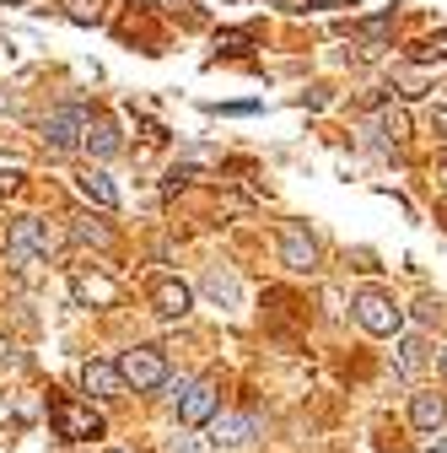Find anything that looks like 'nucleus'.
I'll use <instances>...</instances> for the list:
<instances>
[{"label": "nucleus", "mask_w": 447, "mask_h": 453, "mask_svg": "<svg viewBox=\"0 0 447 453\" xmlns=\"http://www.w3.org/2000/svg\"><path fill=\"white\" fill-rule=\"evenodd\" d=\"M17 179H22V167H0V195H11Z\"/></svg>", "instance_id": "b1692460"}, {"label": "nucleus", "mask_w": 447, "mask_h": 453, "mask_svg": "<svg viewBox=\"0 0 447 453\" xmlns=\"http://www.w3.org/2000/svg\"><path fill=\"white\" fill-rule=\"evenodd\" d=\"M0 108H6V92H0Z\"/></svg>", "instance_id": "cd10ccee"}, {"label": "nucleus", "mask_w": 447, "mask_h": 453, "mask_svg": "<svg viewBox=\"0 0 447 453\" xmlns=\"http://www.w3.org/2000/svg\"><path fill=\"white\" fill-rule=\"evenodd\" d=\"M281 265L297 270V275H313L318 270V243H313V233H307L302 221H292L286 233H281Z\"/></svg>", "instance_id": "0eeeda50"}, {"label": "nucleus", "mask_w": 447, "mask_h": 453, "mask_svg": "<svg viewBox=\"0 0 447 453\" xmlns=\"http://www.w3.org/2000/svg\"><path fill=\"white\" fill-rule=\"evenodd\" d=\"M351 308H356V319H361L367 334H399L405 329V308L388 297V292H361Z\"/></svg>", "instance_id": "7ed1b4c3"}, {"label": "nucleus", "mask_w": 447, "mask_h": 453, "mask_svg": "<svg viewBox=\"0 0 447 453\" xmlns=\"http://www.w3.org/2000/svg\"><path fill=\"white\" fill-rule=\"evenodd\" d=\"M76 189H81V200L97 205V211H114V205H119V189H114V179H108V173H81Z\"/></svg>", "instance_id": "2eb2a0df"}, {"label": "nucleus", "mask_w": 447, "mask_h": 453, "mask_svg": "<svg viewBox=\"0 0 447 453\" xmlns=\"http://www.w3.org/2000/svg\"><path fill=\"white\" fill-rule=\"evenodd\" d=\"M420 60H447V33H436V38L420 43Z\"/></svg>", "instance_id": "412c9836"}, {"label": "nucleus", "mask_w": 447, "mask_h": 453, "mask_svg": "<svg viewBox=\"0 0 447 453\" xmlns=\"http://www.w3.org/2000/svg\"><path fill=\"white\" fill-rule=\"evenodd\" d=\"M81 130H87V108L65 103V108H54L43 119V146L49 151H71V146H81Z\"/></svg>", "instance_id": "39448f33"}, {"label": "nucleus", "mask_w": 447, "mask_h": 453, "mask_svg": "<svg viewBox=\"0 0 447 453\" xmlns=\"http://www.w3.org/2000/svg\"><path fill=\"white\" fill-rule=\"evenodd\" d=\"M431 125H436V135H447V108H436V119H431Z\"/></svg>", "instance_id": "393cba45"}, {"label": "nucleus", "mask_w": 447, "mask_h": 453, "mask_svg": "<svg viewBox=\"0 0 447 453\" xmlns=\"http://www.w3.org/2000/svg\"><path fill=\"white\" fill-rule=\"evenodd\" d=\"M71 292H76V303H97V308H114L119 303V287L108 275H76Z\"/></svg>", "instance_id": "f8f14e48"}, {"label": "nucleus", "mask_w": 447, "mask_h": 453, "mask_svg": "<svg viewBox=\"0 0 447 453\" xmlns=\"http://www.w3.org/2000/svg\"><path fill=\"white\" fill-rule=\"evenodd\" d=\"M6 6H27V0H6Z\"/></svg>", "instance_id": "bb28decb"}, {"label": "nucleus", "mask_w": 447, "mask_h": 453, "mask_svg": "<svg viewBox=\"0 0 447 453\" xmlns=\"http://www.w3.org/2000/svg\"><path fill=\"white\" fill-rule=\"evenodd\" d=\"M81 146H87L92 157H114V151H119V125H114V119H87Z\"/></svg>", "instance_id": "4468645a"}, {"label": "nucleus", "mask_w": 447, "mask_h": 453, "mask_svg": "<svg viewBox=\"0 0 447 453\" xmlns=\"http://www.w3.org/2000/svg\"><path fill=\"white\" fill-rule=\"evenodd\" d=\"M394 92L410 97V103L426 97V92H431V71H426V65H405V71H394Z\"/></svg>", "instance_id": "f3484780"}, {"label": "nucleus", "mask_w": 447, "mask_h": 453, "mask_svg": "<svg viewBox=\"0 0 447 453\" xmlns=\"http://www.w3.org/2000/svg\"><path fill=\"white\" fill-rule=\"evenodd\" d=\"M216 43H221V49H227V54H243V49L254 43V33H221Z\"/></svg>", "instance_id": "4be33fe9"}, {"label": "nucleus", "mask_w": 447, "mask_h": 453, "mask_svg": "<svg viewBox=\"0 0 447 453\" xmlns=\"http://www.w3.org/2000/svg\"><path fill=\"white\" fill-rule=\"evenodd\" d=\"M49 421H54V432H60L65 442H87V437L102 432V416L92 405H81V400H54L49 405Z\"/></svg>", "instance_id": "20e7f679"}, {"label": "nucleus", "mask_w": 447, "mask_h": 453, "mask_svg": "<svg viewBox=\"0 0 447 453\" xmlns=\"http://www.w3.org/2000/svg\"><path fill=\"white\" fill-rule=\"evenodd\" d=\"M383 135H388V146H399V141L410 135V119H405V108H383Z\"/></svg>", "instance_id": "a211bd4d"}, {"label": "nucleus", "mask_w": 447, "mask_h": 453, "mask_svg": "<svg viewBox=\"0 0 447 453\" xmlns=\"http://www.w3.org/2000/svg\"><path fill=\"white\" fill-rule=\"evenodd\" d=\"M297 12H340V6H356V0H292Z\"/></svg>", "instance_id": "aec40b11"}, {"label": "nucleus", "mask_w": 447, "mask_h": 453, "mask_svg": "<svg viewBox=\"0 0 447 453\" xmlns=\"http://www.w3.org/2000/svg\"><path fill=\"white\" fill-rule=\"evenodd\" d=\"M254 432H259L254 416H221V411H216V421H210V442H216V448H243Z\"/></svg>", "instance_id": "9d476101"}, {"label": "nucleus", "mask_w": 447, "mask_h": 453, "mask_svg": "<svg viewBox=\"0 0 447 453\" xmlns=\"http://www.w3.org/2000/svg\"><path fill=\"white\" fill-rule=\"evenodd\" d=\"M410 421H415L420 432L447 426V394H415V400H410Z\"/></svg>", "instance_id": "ddd939ff"}, {"label": "nucleus", "mask_w": 447, "mask_h": 453, "mask_svg": "<svg viewBox=\"0 0 447 453\" xmlns=\"http://www.w3.org/2000/svg\"><path fill=\"white\" fill-rule=\"evenodd\" d=\"M81 388L92 394V400H119L125 394V378L114 362H81Z\"/></svg>", "instance_id": "1a4fd4ad"}, {"label": "nucleus", "mask_w": 447, "mask_h": 453, "mask_svg": "<svg viewBox=\"0 0 447 453\" xmlns=\"http://www.w3.org/2000/svg\"><path fill=\"white\" fill-rule=\"evenodd\" d=\"M442 378H447V351H442Z\"/></svg>", "instance_id": "a878e982"}, {"label": "nucleus", "mask_w": 447, "mask_h": 453, "mask_svg": "<svg viewBox=\"0 0 447 453\" xmlns=\"http://www.w3.org/2000/svg\"><path fill=\"white\" fill-rule=\"evenodd\" d=\"M71 243H81V249H108V243H114V226L97 221L92 211H81V216H71Z\"/></svg>", "instance_id": "9b49d317"}, {"label": "nucleus", "mask_w": 447, "mask_h": 453, "mask_svg": "<svg viewBox=\"0 0 447 453\" xmlns=\"http://www.w3.org/2000/svg\"><path fill=\"white\" fill-rule=\"evenodd\" d=\"M49 254H54V238H49L43 216H22V221H11V233H6V259H11V265L49 259Z\"/></svg>", "instance_id": "f03ea898"}, {"label": "nucleus", "mask_w": 447, "mask_h": 453, "mask_svg": "<svg viewBox=\"0 0 447 453\" xmlns=\"http://www.w3.org/2000/svg\"><path fill=\"white\" fill-rule=\"evenodd\" d=\"M216 411H221V388H216V378H194V383H184V400H178V421H184V426L216 421Z\"/></svg>", "instance_id": "423d86ee"}, {"label": "nucleus", "mask_w": 447, "mask_h": 453, "mask_svg": "<svg viewBox=\"0 0 447 453\" xmlns=\"http://www.w3.org/2000/svg\"><path fill=\"white\" fill-rule=\"evenodd\" d=\"M151 303H156V313H162V319H184V313L194 308V287H189V280L162 275L156 287H151Z\"/></svg>", "instance_id": "6e6552de"}, {"label": "nucleus", "mask_w": 447, "mask_h": 453, "mask_svg": "<svg viewBox=\"0 0 447 453\" xmlns=\"http://www.w3.org/2000/svg\"><path fill=\"white\" fill-rule=\"evenodd\" d=\"M119 378H125V388L151 394V388H162V383H167V357H162L156 346H135V351H125V357H119Z\"/></svg>", "instance_id": "f257e3e1"}, {"label": "nucleus", "mask_w": 447, "mask_h": 453, "mask_svg": "<svg viewBox=\"0 0 447 453\" xmlns=\"http://www.w3.org/2000/svg\"><path fill=\"white\" fill-rule=\"evenodd\" d=\"M205 292H210L216 308H238V303H243V287H238L232 270H210V275H205Z\"/></svg>", "instance_id": "dca6fc26"}, {"label": "nucleus", "mask_w": 447, "mask_h": 453, "mask_svg": "<svg viewBox=\"0 0 447 453\" xmlns=\"http://www.w3.org/2000/svg\"><path fill=\"white\" fill-rule=\"evenodd\" d=\"M108 453H125V448H108Z\"/></svg>", "instance_id": "c85d7f7f"}, {"label": "nucleus", "mask_w": 447, "mask_h": 453, "mask_svg": "<svg viewBox=\"0 0 447 453\" xmlns=\"http://www.w3.org/2000/svg\"><path fill=\"white\" fill-rule=\"evenodd\" d=\"M399 367H405V372L420 367V340H405V346H399Z\"/></svg>", "instance_id": "5701e85b"}, {"label": "nucleus", "mask_w": 447, "mask_h": 453, "mask_svg": "<svg viewBox=\"0 0 447 453\" xmlns=\"http://www.w3.org/2000/svg\"><path fill=\"white\" fill-rule=\"evenodd\" d=\"M65 17L81 22V27H92V22L102 17V0H65Z\"/></svg>", "instance_id": "6ab92c4d"}]
</instances>
